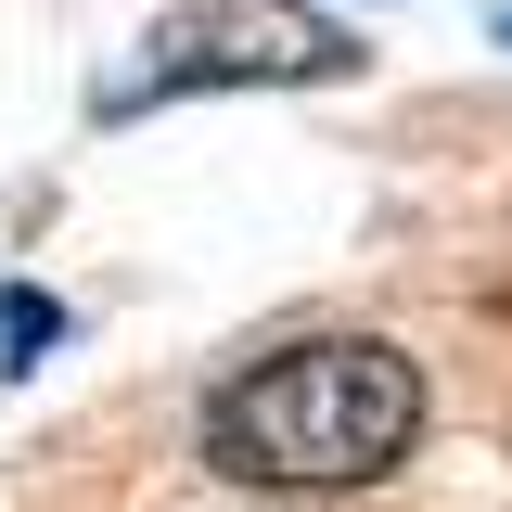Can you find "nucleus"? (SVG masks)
<instances>
[{"label":"nucleus","mask_w":512,"mask_h":512,"mask_svg":"<svg viewBox=\"0 0 512 512\" xmlns=\"http://www.w3.org/2000/svg\"><path fill=\"white\" fill-rule=\"evenodd\" d=\"M500 39H512V13H500Z\"/></svg>","instance_id":"nucleus-4"},{"label":"nucleus","mask_w":512,"mask_h":512,"mask_svg":"<svg viewBox=\"0 0 512 512\" xmlns=\"http://www.w3.org/2000/svg\"><path fill=\"white\" fill-rule=\"evenodd\" d=\"M308 77H359V39L333 13H308V0H192V13H167L141 39V64L103 103L141 116L167 90H308Z\"/></svg>","instance_id":"nucleus-2"},{"label":"nucleus","mask_w":512,"mask_h":512,"mask_svg":"<svg viewBox=\"0 0 512 512\" xmlns=\"http://www.w3.org/2000/svg\"><path fill=\"white\" fill-rule=\"evenodd\" d=\"M52 333H64V308H52V295H26V282L0 295V346H52Z\"/></svg>","instance_id":"nucleus-3"},{"label":"nucleus","mask_w":512,"mask_h":512,"mask_svg":"<svg viewBox=\"0 0 512 512\" xmlns=\"http://www.w3.org/2000/svg\"><path fill=\"white\" fill-rule=\"evenodd\" d=\"M423 436V372L384 346V333H308V346H269L256 372L218 384L205 448L244 474V487H372L397 474Z\"/></svg>","instance_id":"nucleus-1"}]
</instances>
